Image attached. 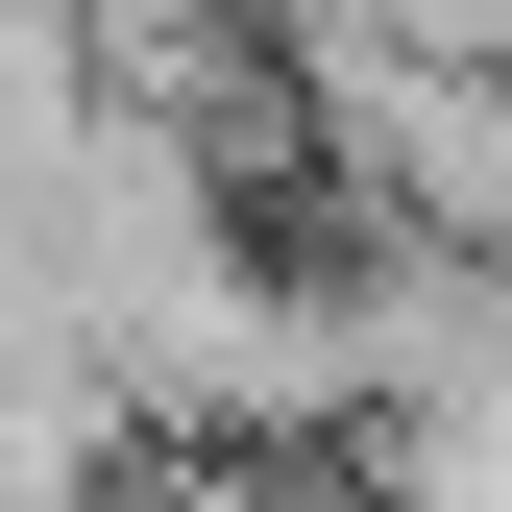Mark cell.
Returning <instances> with one entry per match:
<instances>
[{"label": "cell", "instance_id": "1", "mask_svg": "<svg viewBox=\"0 0 512 512\" xmlns=\"http://www.w3.org/2000/svg\"><path fill=\"white\" fill-rule=\"evenodd\" d=\"M269 98L366 244H512V74L488 49H415L366 0H269Z\"/></svg>", "mask_w": 512, "mask_h": 512}]
</instances>
